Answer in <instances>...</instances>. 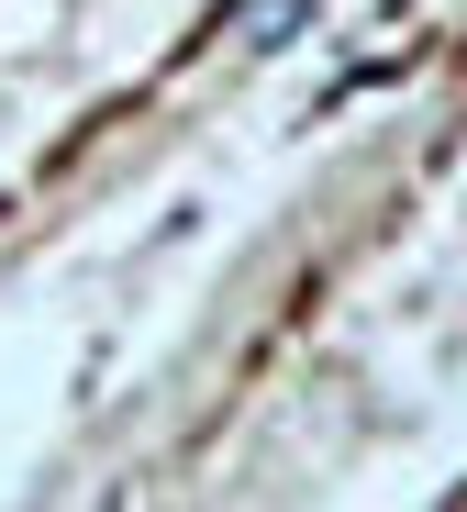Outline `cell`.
<instances>
[{
	"label": "cell",
	"mask_w": 467,
	"mask_h": 512,
	"mask_svg": "<svg viewBox=\"0 0 467 512\" xmlns=\"http://www.w3.org/2000/svg\"><path fill=\"white\" fill-rule=\"evenodd\" d=\"M301 23H312V0H256V34H245V45L278 56V45H301Z\"/></svg>",
	"instance_id": "6da1fadb"
}]
</instances>
